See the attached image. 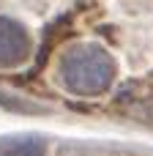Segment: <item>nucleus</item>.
<instances>
[{
	"mask_svg": "<svg viewBox=\"0 0 153 156\" xmlns=\"http://www.w3.org/2000/svg\"><path fill=\"white\" fill-rule=\"evenodd\" d=\"M5 156H38V154H36L33 145H22V148H16V151H11V154H5Z\"/></svg>",
	"mask_w": 153,
	"mask_h": 156,
	"instance_id": "7ed1b4c3",
	"label": "nucleus"
},
{
	"mask_svg": "<svg viewBox=\"0 0 153 156\" xmlns=\"http://www.w3.org/2000/svg\"><path fill=\"white\" fill-rule=\"evenodd\" d=\"M25 49H27V38L22 36V30H16V25L0 22V63L19 60Z\"/></svg>",
	"mask_w": 153,
	"mask_h": 156,
	"instance_id": "f03ea898",
	"label": "nucleus"
},
{
	"mask_svg": "<svg viewBox=\"0 0 153 156\" xmlns=\"http://www.w3.org/2000/svg\"><path fill=\"white\" fill-rule=\"evenodd\" d=\"M66 80L77 90H99L110 82V63L99 52H79L66 63Z\"/></svg>",
	"mask_w": 153,
	"mask_h": 156,
	"instance_id": "f257e3e1",
	"label": "nucleus"
}]
</instances>
